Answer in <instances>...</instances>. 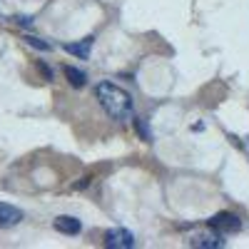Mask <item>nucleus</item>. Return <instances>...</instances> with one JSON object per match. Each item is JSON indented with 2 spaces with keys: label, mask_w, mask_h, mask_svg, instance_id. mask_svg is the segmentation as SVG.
I'll return each instance as SVG.
<instances>
[{
  "label": "nucleus",
  "mask_w": 249,
  "mask_h": 249,
  "mask_svg": "<svg viewBox=\"0 0 249 249\" xmlns=\"http://www.w3.org/2000/svg\"><path fill=\"white\" fill-rule=\"evenodd\" d=\"M65 77H68V82H70L72 88H82L88 82V75L82 72V70H77V68H72V65L65 68Z\"/></svg>",
  "instance_id": "6e6552de"
},
{
  "label": "nucleus",
  "mask_w": 249,
  "mask_h": 249,
  "mask_svg": "<svg viewBox=\"0 0 249 249\" xmlns=\"http://www.w3.org/2000/svg\"><path fill=\"white\" fill-rule=\"evenodd\" d=\"M105 247L110 249H132L135 247V234L127 230H110L105 234Z\"/></svg>",
  "instance_id": "20e7f679"
},
{
  "label": "nucleus",
  "mask_w": 249,
  "mask_h": 249,
  "mask_svg": "<svg viewBox=\"0 0 249 249\" xmlns=\"http://www.w3.org/2000/svg\"><path fill=\"white\" fill-rule=\"evenodd\" d=\"M53 227H55L60 234H77V232L82 230L80 219H77V217H70V214H60V217H55Z\"/></svg>",
  "instance_id": "39448f33"
},
{
  "label": "nucleus",
  "mask_w": 249,
  "mask_h": 249,
  "mask_svg": "<svg viewBox=\"0 0 249 249\" xmlns=\"http://www.w3.org/2000/svg\"><path fill=\"white\" fill-rule=\"evenodd\" d=\"M187 242H190V247H197V249H222L224 247V234L207 224V230L192 232Z\"/></svg>",
  "instance_id": "f03ea898"
},
{
  "label": "nucleus",
  "mask_w": 249,
  "mask_h": 249,
  "mask_svg": "<svg viewBox=\"0 0 249 249\" xmlns=\"http://www.w3.org/2000/svg\"><path fill=\"white\" fill-rule=\"evenodd\" d=\"M20 222H23V212L13 204L0 202V227H15Z\"/></svg>",
  "instance_id": "423d86ee"
},
{
  "label": "nucleus",
  "mask_w": 249,
  "mask_h": 249,
  "mask_svg": "<svg viewBox=\"0 0 249 249\" xmlns=\"http://www.w3.org/2000/svg\"><path fill=\"white\" fill-rule=\"evenodd\" d=\"M95 97L100 102V107L105 110L107 117L117 120V122H127L132 117V95L115 85V82H107V80H102L95 85Z\"/></svg>",
  "instance_id": "f257e3e1"
},
{
  "label": "nucleus",
  "mask_w": 249,
  "mask_h": 249,
  "mask_svg": "<svg viewBox=\"0 0 249 249\" xmlns=\"http://www.w3.org/2000/svg\"><path fill=\"white\" fill-rule=\"evenodd\" d=\"M207 224L214 227V230H217V232H222V234L239 232V227H242L239 217H237V214H232V212H219V214H214L212 219H207Z\"/></svg>",
  "instance_id": "7ed1b4c3"
},
{
  "label": "nucleus",
  "mask_w": 249,
  "mask_h": 249,
  "mask_svg": "<svg viewBox=\"0 0 249 249\" xmlns=\"http://www.w3.org/2000/svg\"><path fill=\"white\" fill-rule=\"evenodd\" d=\"M132 122H135V127H137V132L142 135V140H152V135L147 132V124H144V120H140V117H137V120H132Z\"/></svg>",
  "instance_id": "9d476101"
},
{
  "label": "nucleus",
  "mask_w": 249,
  "mask_h": 249,
  "mask_svg": "<svg viewBox=\"0 0 249 249\" xmlns=\"http://www.w3.org/2000/svg\"><path fill=\"white\" fill-rule=\"evenodd\" d=\"M37 68H40V72L45 75V80H53V70L45 65V62H37Z\"/></svg>",
  "instance_id": "9b49d317"
},
{
  "label": "nucleus",
  "mask_w": 249,
  "mask_h": 249,
  "mask_svg": "<svg viewBox=\"0 0 249 249\" xmlns=\"http://www.w3.org/2000/svg\"><path fill=\"white\" fill-rule=\"evenodd\" d=\"M15 20H18L20 25H33V18H23V15H20V18H15Z\"/></svg>",
  "instance_id": "f8f14e48"
},
{
  "label": "nucleus",
  "mask_w": 249,
  "mask_h": 249,
  "mask_svg": "<svg viewBox=\"0 0 249 249\" xmlns=\"http://www.w3.org/2000/svg\"><path fill=\"white\" fill-rule=\"evenodd\" d=\"M92 40H95V37H85V40H80V43H68V45H65V53L77 55V57H82V60H88L90 48H92Z\"/></svg>",
  "instance_id": "0eeeda50"
},
{
  "label": "nucleus",
  "mask_w": 249,
  "mask_h": 249,
  "mask_svg": "<svg viewBox=\"0 0 249 249\" xmlns=\"http://www.w3.org/2000/svg\"><path fill=\"white\" fill-rule=\"evenodd\" d=\"M25 43H28L30 48H37V50H50V48H53L50 43H43L40 37H33V35H28V37H25Z\"/></svg>",
  "instance_id": "1a4fd4ad"
}]
</instances>
